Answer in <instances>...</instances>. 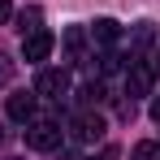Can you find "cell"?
Instances as JSON below:
<instances>
[{"instance_id":"14","label":"cell","mask_w":160,"mask_h":160,"mask_svg":"<svg viewBox=\"0 0 160 160\" xmlns=\"http://www.w3.org/2000/svg\"><path fill=\"white\" fill-rule=\"evenodd\" d=\"M9 18H13V4H9V0H0V26H4Z\"/></svg>"},{"instance_id":"1","label":"cell","mask_w":160,"mask_h":160,"mask_svg":"<svg viewBox=\"0 0 160 160\" xmlns=\"http://www.w3.org/2000/svg\"><path fill=\"white\" fill-rule=\"evenodd\" d=\"M26 147L30 152H56L61 147V126L56 121H48V117H30L26 121Z\"/></svg>"},{"instance_id":"9","label":"cell","mask_w":160,"mask_h":160,"mask_svg":"<svg viewBox=\"0 0 160 160\" xmlns=\"http://www.w3.org/2000/svg\"><path fill=\"white\" fill-rule=\"evenodd\" d=\"M134 160H160V143H152V138H143V143L134 147Z\"/></svg>"},{"instance_id":"11","label":"cell","mask_w":160,"mask_h":160,"mask_svg":"<svg viewBox=\"0 0 160 160\" xmlns=\"http://www.w3.org/2000/svg\"><path fill=\"white\" fill-rule=\"evenodd\" d=\"M100 69H104V74L121 69V56H117V52H104V56H100Z\"/></svg>"},{"instance_id":"3","label":"cell","mask_w":160,"mask_h":160,"mask_svg":"<svg viewBox=\"0 0 160 160\" xmlns=\"http://www.w3.org/2000/svg\"><path fill=\"white\" fill-rule=\"evenodd\" d=\"M152 82H156V69L143 65V61H130L126 65V95L138 100V95H152Z\"/></svg>"},{"instance_id":"16","label":"cell","mask_w":160,"mask_h":160,"mask_svg":"<svg viewBox=\"0 0 160 160\" xmlns=\"http://www.w3.org/2000/svg\"><path fill=\"white\" fill-rule=\"evenodd\" d=\"M0 143H4V126H0Z\"/></svg>"},{"instance_id":"5","label":"cell","mask_w":160,"mask_h":160,"mask_svg":"<svg viewBox=\"0 0 160 160\" xmlns=\"http://www.w3.org/2000/svg\"><path fill=\"white\" fill-rule=\"evenodd\" d=\"M74 138L78 143H100L104 138V117L100 112H78L74 117Z\"/></svg>"},{"instance_id":"8","label":"cell","mask_w":160,"mask_h":160,"mask_svg":"<svg viewBox=\"0 0 160 160\" xmlns=\"http://www.w3.org/2000/svg\"><path fill=\"white\" fill-rule=\"evenodd\" d=\"M82 48H87V30H82V26H69V30H65V52H69V56H82Z\"/></svg>"},{"instance_id":"4","label":"cell","mask_w":160,"mask_h":160,"mask_svg":"<svg viewBox=\"0 0 160 160\" xmlns=\"http://www.w3.org/2000/svg\"><path fill=\"white\" fill-rule=\"evenodd\" d=\"M65 91H69V74H65V69H39V78H35V95L61 100Z\"/></svg>"},{"instance_id":"7","label":"cell","mask_w":160,"mask_h":160,"mask_svg":"<svg viewBox=\"0 0 160 160\" xmlns=\"http://www.w3.org/2000/svg\"><path fill=\"white\" fill-rule=\"evenodd\" d=\"M9 117H13V121H30V117H35V95H26V91L9 95Z\"/></svg>"},{"instance_id":"6","label":"cell","mask_w":160,"mask_h":160,"mask_svg":"<svg viewBox=\"0 0 160 160\" xmlns=\"http://www.w3.org/2000/svg\"><path fill=\"white\" fill-rule=\"evenodd\" d=\"M91 39L112 48V43L121 39V22H112V18H95V26H91Z\"/></svg>"},{"instance_id":"17","label":"cell","mask_w":160,"mask_h":160,"mask_svg":"<svg viewBox=\"0 0 160 160\" xmlns=\"http://www.w3.org/2000/svg\"><path fill=\"white\" fill-rule=\"evenodd\" d=\"M156 69H160V56H156Z\"/></svg>"},{"instance_id":"2","label":"cell","mask_w":160,"mask_h":160,"mask_svg":"<svg viewBox=\"0 0 160 160\" xmlns=\"http://www.w3.org/2000/svg\"><path fill=\"white\" fill-rule=\"evenodd\" d=\"M52 48H56V35L52 30H26V35H22V56H26L30 65H39V61H48V56H52Z\"/></svg>"},{"instance_id":"10","label":"cell","mask_w":160,"mask_h":160,"mask_svg":"<svg viewBox=\"0 0 160 160\" xmlns=\"http://www.w3.org/2000/svg\"><path fill=\"white\" fill-rule=\"evenodd\" d=\"M156 39V26L152 22H134V43H152Z\"/></svg>"},{"instance_id":"12","label":"cell","mask_w":160,"mask_h":160,"mask_svg":"<svg viewBox=\"0 0 160 160\" xmlns=\"http://www.w3.org/2000/svg\"><path fill=\"white\" fill-rule=\"evenodd\" d=\"M87 160H117V147H100L95 156H87Z\"/></svg>"},{"instance_id":"15","label":"cell","mask_w":160,"mask_h":160,"mask_svg":"<svg viewBox=\"0 0 160 160\" xmlns=\"http://www.w3.org/2000/svg\"><path fill=\"white\" fill-rule=\"evenodd\" d=\"M152 121H160V95L152 100Z\"/></svg>"},{"instance_id":"13","label":"cell","mask_w":160,"mask_h":160,"mask_svg":"<svg viewBox=\"0 0 160 160\" xmlns=\"http://www.w3.org/2000/svg\"><path fill=\"white\" fill-rule=\"evenodd\" d=\"M9 74H13V65H9V56L0 52V82H9Z\"/></svg>"}]
</instances>
